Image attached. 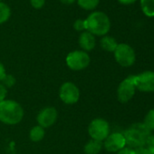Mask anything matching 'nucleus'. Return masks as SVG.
I'll return each mask as SVG.
<instances>
[{
  "mask_svg": "<svg viewBox=\"0 0 154 154\" xmlns=\"http://www.w3.org/2000/svg\"><path fill=\"white\" fill-rule=\"evenodd\" d=\"M24 117L23 107L14 100L0 103V122L8 125L18 124Z\"/></svg>",
  "mask_w": 154,
  "mask_h": 154,
  "instance_id": "1",
  "label": "nucleus"
},
{
  "mask_svg": "<svg viewBox=\"0 0 154 154\" xmlns=\"http://www.w3.org/2000/svg\"><path fill=\"white\" fill-rule=\"evenodd\" d=\"M85 21V30L94 35H105L111 28V21L108 16L101 11H95L89 15Z\"/></svg>",
  "mask_w": 154,
  "mask_h": 154,
  "instance_id": "2",
  "label": "nucleus"
},
{
  "mask_svg": "<svg viewBox=\"0 0 154 154\" xmlns=\"http://www.w3.org/2000/svg\"><path fill=\"white\" fill-rule=\"evenodd\" d=\"M150 135V131L144 125V123H134L127 131L123 136L126 144L131 149H137L142 146Z\"/></svg>",
  "mask_w": 154,
  "mask_h": 154,
  "instance_id": "3",
  "label": "nucleus"
},
{
  "mask_svg": "<svg viewBox=\"0 0 154 154\" xmlns=\"http://www.w3.org/2000/svg\"><path fill=\"white\" fill-rule=\"evenodd\" d=\"M91 59L89 54L81 50L71 52L66 56V64L72 71H81L88 67Z\"/></svg>",
  "mask_w": 154,
  "mask_h": 154,
  "instance_id": "4",
  "label": "nucleus"
},
{
  "mask_svg": "<svg viewBox=\"0 0 154 154\" xmlns=\"http://www.w3.org/2000/svg\"><path fill=\"white\" fill-rule=\"evenodd\" d=\"M113 53L116 62L121 66L129 67L135 62V52L133 48L127 44H118Z\"/></svg>",
  "mask_w": 154,
  "mask_h": 154,
  "instance_id": "5",
  "label": "nucleus"
},
{
  "mask_svg": "<svg viewBox=\"0 0 154 154\" xmlns=\"http://www.w3.org/2000/svg\"><path fill=\"white\" fill-rule=\"evenodd\" d=\"M88 133L93 140L103 141L110 134L109 123L101 118L94 119L88 126Z\"/></svg>",
  "mask_w": 154,
  "mask_h": 154,
  "instance_id": "6",
  "label": "nucleus"
},
{
  "mask_svg": "<svg viewBox=\"0 0 154 154\" xmlns=\"http://www.w3.org/2000/svg\"><path fill=\"white\" fill-rule=\"evenodd\" d=\"M59 97L65 104H74L80 99V90L73 83L66 82L59 90Z\"/></svg>",
  "mask_w": 154,
  "mask_h": 154,
  "instance_id": "7",
  "label": "nucleus"
},
{
  "mask_svg": "<svg viewBox=\"0 0 154 154\" xmlns=\"http://www.w3.org/2000/svg\"><path fill=\"white\" fill-rule=\"evenodd\" d=\"M135 87L140 92H154V72L146 71L133 76Z\"/></svg>",
  "mask_w": 154,
  "mask_h": 154,
  "instance_id": "8",
  "label": "nucleus"
},
{
  "mask_svg": "<svg viewBox=\"0 0 154 154\" xmlns=\"http://www.w3.org/2000/svg\"><path fill=\"white\" fill-rule=\"evenodd\" d=\"M135 85L133 82V75H131L124 79L119 85L117 89V97L118 100L124 103L129 102L135 94Z\"/></svg>",
  "mask_w": 154,
  "mask_h": 154,
  "instance_id": "9",
  "label": "nucleus"
},
{
  "mask_svg": "<svg viewBox=\"0 0 154 154\" xmlns=\"http://www.w3.org/2000/svg\"><path fill=\"white\" fill-rule=\"evenodd\" d=\"M58 117L57 110L54 107H45L42 109L37 114L36 121L39 126L44 129L53 126Z\"/></svg>",
  "mask_w": 154,
  "mask_h": 154,
  "instance_id": "10",
  "label": "nucleus"
},
{
  "mask_svg": "<svg viewBox=\"0 0 154 154\" xmlns=\"http://www.w3.org/2000/svg\"><path fill=\"white\" fill-rule=\"evenodd\" d=\"M126 145L125 138L122 133L114 132L109 134L108 137L104 140V148L110 152H118L123 149Z\"/></svg>",
  "mask_w": 154,
  "mask_h": 154,
  "instance_id": "11",
  "label": "nucleus"
},
{
  "mask_svg": "<svg viewBox=\"0 0 154 154\" xmlns=\"http://www.w3.org/2000/svg\"><path fill=\"white\" fill-rule=\"evenodd\" d=\"M78 43H79L80 47L83 49V51L87 53L88 51H92L95 47V45H96L95 36L90 32L85 31L80 35Z\"/></svg>",
  "mask_w": 154,
  "mask_h": 154,
  "instance_id": "12",
  "label": "nucleus"
},
{
  "mask_svg": "<svg viewBox=\"0 0 154 154\" xmlns=\"http://www.w3.org/2000/svg\"><path fill=\"white\" fill-rule=\"evenodd\" d=\"M134 152L135 154H154V135L150 134L142 146L134 149Z\"/></svg>",
  "mask_w": 154,
  "mask_h": 154,
  "instance_id": "13",
  "label": "nucleus"
},
{
  "mask_svg": "<svg viewBox=\"0 0 154 154\" xmlns=\"http://www.w3.org/2000/svg\"><path fill=\"white\" fill-rule=\"evenodd\" d=\"M103 148V141L91 140L85 146V154H98Z\"/></svg>",
  "mask_w": 154,
  "mask_h": 154,
  "instance_id": "14",
  "label": "nucleus"
},
{
  "mask_svg": "<svg viewBox=\"0 0 154 154\" xmlns=\"http://www.w3.org/2000/svg\"><path fill=\"white\" fill-rule=\"evenodd\" d=\"M100 44H101V46L103 50L107 51V52H114L117 45H118V43L117 41L112 37V36H108V35H104L101 41H100Z\"/></svg>",
  "mask_w": 154,
  "mask_h": 154,
  "instance_id": "15",
  "label": "nucleus"
},
{
  "mask_svg": "<svg viewBox=\"0 0 154 154\" xmlns=\"http://www.w3.org/2000/svg\"><path fill=\"white\" fill-rule=\"evenodd\" d=\"M45 135V129L43 127L39 126V125H36V126L33 127L30 130V132H29V138L34 142L41 141L44 139Z\"/></svg>",
  "mask_w": 154,
  "mask_h": 154,
  "instance_id": "16",
  "label": "nucleus"
},
{
  "mask_svg": "<svg viewBox=\"0 0 154 154\" xmlns=\"http://www.w3.org/2000/svg\"><path fill=\"white\" fill-rule=\"evenodd\" d=\"M140 8L148 17H154V0H140Z\"/></svg>",
  "mask_w": 154,
  "mask_h": 154,
  "instance_id": "17",
  "label": "nucleus"
},
{
  "mask_svg": "<svg viewBox=\"0 0 154 154\" xmlns=\"http://www.w3.org/2000/svg\"><path fill=\"white\" fill-rule=\"evenodd\" d=\"M11 15V10L9 7L4 3V2H0V24H3L7 22Z\"/></svg>",
  "mask_w": 154,
  "mask_h": 154,
  "instance_id": "18",
  "label": "nucleus"
},
{
  "mask_svg": "<svg viewBox=\"0 0 154 154\" xmlns=\"http://www.w3.org/2000/svg\"><path fill=\"white\" fill-rule=\"evenodd\" d=\"M100 0H77L79 7L85 10H94L99 5Z\"/></svg>",
  "mask_w": 154,
  "mask_h": 154,
  "instance_id": "19",
  "label": "nucleus"
},
{
  "mask_svg": "<svg viewBox=\"0 0 154 154\" xmlns=\"http://www.w3.org/2000/svg\"><path fill=\"white\" fill-rule=\"evenodd\" d=\"M143 123L149 131L154 130V109L150 110L147 113V115L145 116Z\"/></svg>",
  "mask_w": 154,
  "mask_h": 154,
  "instance_id": "20",
  "label": "nucleus"
},
{
  "mask_svg": "<svg viewBox=\"0 0 154 154\" xmlns=\"http://www.w3.org/2000/svg\"><path fill=\"white\" fill-rule=\"evenodd\" d=\"M17 83L16 77L12 74H6L4 76V78L1 81V84L8 89V88H12Z\"/></svg>",
  "mask_w": 154,
  "mask_h": 154,
  "instance_id": "21",
  "label": "nucleus"
},
{
  "mask_svg": "<svg viewBox=\"0 0 154 154\" xmlns=\"http://www.w3.org/2000/svg\"><path fill=\"white\" fill-rule=\"evenodd\" d=\"M73 28L76 31H79V32L85 30V21L83 19H77L73 23Z\"/></svg>",
  "mask_w": 154,
  "mask_h": 154,
  "instance_id": "22",
  "label": "nucleus"
},
{
  "mask_svg": "<svg viewBox=\"0 0 154 154\" xmlns=\"http://www.w3.org/2000/svg\"><path fill=\"white\" fill-rule=\"evenodd\" d=\"M30 3L33 8L36 9H40L45 6V0H30Z\"/></svg>",
  "mask_w": 154,
  "mask_h": 154,
  "instance_id": "23",
  "label": "nucleus"
},
{
  "mask_svg": "<svg viewBox=\"0 0 154 154\" xmlns=\"http://www.w3.org/2000/svg\"><path fill=\"white\" fill-rule=\"evenodd\" d=\"M7 94H8V89L0 83V103L6 100Z\"/></svg>",
  "mask_w": 154,
  "mask_h": 154,
  "instance_id": "24",
  "label": "nucleus"
},
{
  "mask_svg": "<svg viewBox=\"0 0 154 154\" xmlns=\"http://www.w3.org/2000/svg\"><path fill=\"white\" fill-rule=\"evenodd\" d=\"M117 154H135V152H134V149H133L124 147L123 149H122L121 150H119L117 152Z\"/></svg>",
  "mask_w": 154,
  "mask_h": 154,
  "instance_id": "25",
  "label": "nucleus"
},
{
  "mask_svg": "<svg viewBox=\"0 0 154 154\" xmlns=\"http://www.w3.org/2000/svg\"><path fill=\"white\" fill-rule=\"evenodd\" d=\"M7 74V72H6V68H5V66H4V64L0 62V82L2 81V79L4 78V76Z\"/></svg>",
  "mask_w": 154,
  "mask_h": 154,
  "instance_id": "26",
  "label": "nucleus"
},
{
  "mask_svg": "<svg viewBox=\"0 0 154 154\" xmlns=\"http://www.w3.org/2000/svg\"><path fill=\"white\" fill-rule=\"evenodd\" d=\"M118 1L122 4V5H125V6H128V5H131L133 3H135L137 0H118Z\"/></svg>",
  "mask_w": 154,
  "mask_h": 154,
  "instance_id": "27",
  "label": "nucleus"
},
{
  "mask_svg": "<svg viewBox=\"0 0 154 154\" xmlns=\"http://www.w3.org/2000/svg\"><path fill=\"white\" fill-rule=\"evenodd\" d=\"M60 1L64 5H71L75 1V0H60Z\"/></svg>",
  "mask_w": 154,
  "mask_h": 154,
  "instance_id": "28",
  "label": "nucleus"
},
{
  "mask_svg": "<svg viewBox=\"0 0 154 154\" xmlns=\"http://www.w3.org/2000/svg\"><path fill=\"white\" fill-rule=\"evenodd\" d=\"M0 2H2V0H0Z\"/></svg>",
  "mask_w": 154,
  "mask_h": 154,
  "instance_id": "29",
  "label": "nucleus"
}]
</instances>
